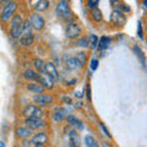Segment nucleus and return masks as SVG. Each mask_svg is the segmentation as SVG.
I'll return each mask as SVG.
<instances>
[{
  "mask_svg": "<svg viewBox=\"0 0 147 147\" xmlns=\"http://www.w3.org/2000/svg\"><path fill=\"white\" fill-rule=\"evenodd\" d=\"M38 71L36 70H30V69H27V70L24 72V77L27 80V81H37V79H38Z\"/></svg>",
  "mask_w": 147,
  "mask_h": 147,
  "instance_id": "aec40b11",
  "label": "nucleus"
},
{
  "mask_svg": "<svg viewBox=\"0 0 147 147\" xmlns=\"http://www.w3.org/2000/svg\"><path fill=\"white\" fill-rule=\"evenodd\" d=\"M66 121L70 124V125H72L74 127L79 129V130H82V129H84V124H82V121L80 120V119H77L76 117H74V115H67Z\"/></svg>",
  "mask_w": 147,
  "mask_h": 147,
  "instance_id": "dca6fc26",
  "label": "nucleus"
},
{
  "mask_svg": "<svg viewBox=\"0 0 147 147\" xmlns=\"http://www.w3.org/2000/svg\"><path fill=\"white\" fill-rule=\"evenodd\" d=\"M98 0H87V5H88V7L93 9V7H97L98 5Z\"/></svg>",
  "mask_w": 147,
  "mask_h": 147,
  "instance_id": "7c9ffc66",
  "label": "nucleus"
},
{
  "mask_svg": "<svg viewBox=\"0 0 147 147\" xmlns=\"http://www.w3.org/2000/svg\"><path fill=\"white\" fill-rule=\"evenodd\" d=\"M22 145H24V146H32V142L31 141H25Z\"/></svg>",
  "mask_w": 147,
  "mask_h": 147,
  "instance_id": "e433bc0d",
  "label": "nucleus"
},
{
  "mask_svg": "<svg viewBox=\"0 0 147 147\" xmlns=\"http://www.w3.org/2000/svg\"><path fill=\"white\" fill-rule=\"evenodd\" d=\"M91 88H90V86H87V98H88V100H91Z\"/></svg>",
  "mask_w": 147,
  "mask_h": 147,
  "instance_id": "f704fd0d",
  "label": "nucleus"
},
{
  "mask_svg": "<svg viewBox=\"0 0 147 147\" xmlns=\"http://www.w3.org/2000/svg\"><path fill=\"white\" fill-rule=\"evenodd\" d=\"M99 126H100V129H102V130H103L104 135H105V136H108V137H110V134H109V131L107 130V127L104 126V124H102V123H100V124H99Z\"/></svg>",
  "mask_w": 147,
  "mask_h": 147,
  "instance_id": "473e14b6",
  "label": "nucleus"
},
{
  "mask_svg": "<svg viewBox=\"0 0 147 147\" xmlns=\"http://www.w3.org/2000/svg\"><path fill=\"white\" fill-rule=\"evenodd\" d=\"M26 88H27V91H30L31 93H34V94L44 93V88L42 87V85H40V84H34L33 81H31L30 84H27Z\"/></svg>",
  "mask_w": 147,
  "mask_h": 147,
  "instance_id": "ddd939ff",
  "label": "nucleus"
},
{
  "mask_svg": "<svg viewBox=\"0 0 147 147\" xmlns=\"http://www.w3.org/2000/svg\"><path fill=\"white\" fill-rule=\"evenodd\" d=\"M134 52L136 53V55H137V57L140 58L141 63H142V64H144V65H145V55H144V53H142V50H141L139 47H136V45H135V47H134Z\"/></svg>",
  "mask_w": 147,
  "mask_h": 147,
  "instance_id": "c85d7f7f",
  "label": "nucleus"
},
{
  "mask_svg": "<svg viewBox=\"0 0 147 147\" xmlns=\"http://www.w3.org/2000/svg\"><path fill=\"white\" fill-rule=\"evenodd\" d=\"M31 27L36 31H42L44 28V25H45V21L42 15H39L38 12H33L28 18Z\"/></svg>",
  "mask_w": 147,
  "mask_h": 147,
  "instance_id": "39448f33",
  "label": "nucleus"
},
{
  "mask_svg": "<svg viewBox=\"0 0 147 147\" xmlns=\"http://www.w3.org/2000/svg\"><path fill=\"white\" fill-rule=\"evenodd\" d=\"M76 45H79V47H82V48H88L90 47V40L87 37H81L76 40Z\"/></svg>",
  "mask_w": 147,
  "mask_h": 147,
  "instance_id": "5701e85b",
  "label": "nucleus"
},
{
  "mask_svg": "<svg viewBox=\"0 0 147 147\" xmlns=\"http://www.w3.org/2000/svg\"><path fill=\"white\" fill-rule=\"evenodd\" d=\"M65 64H66V67L70 69V70H75V69L79 66V64H77V60L75 57H66L65 58Z\"/></svg>",
  "mask_w": 147,
  "mask_h": 147,
  "instance_id": "412c9836",
  "label": "nucleus"
},
{
  "mask_svg": "<svg viewBox=\"0 0 147 147\" xmlns=\"http://www.w3.org/2000/svg\"><path fill=\"white\" fill-rule=\"evenodd\" d=\"M43 71L45 74H48V75L52 77L54 81H57L59 79V74H58V70H57V66L54 65L53 63H44V66H43Z\"/></svg>",
  "mask_w": 147,
  "mask_h": 147,
  "instance_id": "f8f14e48",
  "label": "nucleus"
},
{
  "mask_svg": "<svg viewBox=\"0 0 147 147\" xmlns=\"http://www.w3.org/2000/svg\"><path fill=\"white\" fill-rule=\"evenodd\" d=\"M24 115L26 118H42L43 117V112L40 107H38L37 104H28L26 105L24 109Z\"/></svg>",
  "mask_w": 147,
  "mask_h": 147,
  "instance_id": "423d86ee",
  "label": "nucleus"
},
{
  "mask_svg": "<svg viewBox=\"0 0 147 147\" xmlns=\"http://www.w3.org/2000/svg\"><path fill=\"white\" fill-rule=\"evenodd\" d=\"M110 22L112 25L117 26V27H123L126 24V16L125 13L121 12L120 10H114L110 15Z\"/></svg>",
  "mask_w": 147,
  "mask_h": 147,
  "instance_id": "0eeeda50",
  "label": "nucleus"
},
{
  "mask_svg": "<svg viewBox=\"0 0 147 147\" xmlns=\"http://www.w3.org/2000/svg\"><path fill=\"white\" fill-rule=\"evenodd\" d=\"M64 115H65V110L64 109H58L57 112H55V115H54L55 121H61L64 119Z\"/></svg>",
  "mask_w": 147,
  "mask_h": 147,
  "instance_id": "cd10ccee",
  "label": "nucleus"
},
{
  "mask_svg": "<svg viewBox=\"0 0 147 147\" xmlns=\"http://www.w3.org/2000/svg\"><path fill=\"white\" fill-rule=\"evenodd\" d=\"M1 3H4V4H7V3H10V1H12V0H0Z\"/></svg>",
  "mask_w": 147,
  "mask_h": 147,
  "instance_id": "58836bf2",
  "label": "nucleus"
},
{
  "mask_svg": "<svg viewBox=\"0 0 147 147\" xmlns=\"http://www.w3.org/2000/svg\"><path fill=\"white\" fill-rule=\"evenodd\" d=\"M33 65H34V69H36V71L40 72V71L43 70V66H44V61L42 60V59H39V58H36L34 60H33Z\"/></svg>",
  "mask_w": 147,
  "mask_h": 147,
  "instance_id": "a878e982",
  "label": "nucleus"
},
{
  "mask_svg": "<svg viewBox=\"0 0 147 147\" xmlns=\"http://www.w3.org/2000/svg\"><path fill=\"white\" fill-rule=\"evenodd\" d=\"M144 5H145V7H147V0H144Z\"/></svg>",
  "mask_w": 147,
  "mask_h": 147,
  "instance_id": "ea45409f",
  "label": "nucleus"
},
{
  "mask_svg": "<svg viewBox=\"0 0 147 147\" xmlns=\"http://www.w3.org/2000/svg\"><path fill=\"white\" fill-rule=\"evenodd\" d=\"M88 40H90V47H91V48L96 49V48L98 47V37H97V36L91 34L90 38H88Z\"/></svg>",
  "mask_w": 147,
  "mask_h": 147,
  "instance_id": "bb28decb",
  "label": "nucleus"
},
{
  "mask_svg": "<svg viewBox=\"0 0 147 147\" xmlns=\"http://www.w3.org/2000/svg\"><path fill=\"white\" fill-rule=\"evenodd\" d=\"M90 17H91V20L93 21V22L98 24V22H100V21L103 20V13H102V11H100L98 7H93V9L91 10Z\"/></svg>",
  "mask_w": 147,
  "mask_h": 147,
  "instance_id": "2eb2a0df",
  "label": "nucleus"
},
{
  "mask_svg": "<svg viewBox=\"0 0 147 147\" xmlns=\"http://www.w3.org/2000/svg\"><path fill=\"white\" fill-rule=\"evenodd\" d=\"M48 7H49V0H38V1L34 4V10L37 12L45 11Z\"/></svg>",
  "mask_w": 147,
  "mask_h": 147,
  "instance_id": "6ab92c4d",
  "label": "nucleus"
},
{
  "mask_svg": "<svg viewBox=\"0 0 147 147\" xmlns=\"http://www.w3.org/2000/svg\"><path fill=\"white\" fill-rule=\"evenodd\" d=\"M146 28H147V26H146Z\"/></svg>",
  "mask_w": 147,
  "mask_h": 147,
  "instance_id": "a19ab883",
  "label": "nucleus"
},
{
  "mask_svg": "<svg viewBox=\"0 0 147 147\" xmlns=\"http://www.w3.org/2000/svg\"><path fill=\"white\" fill-rule=\"evenodd\" d=\"M69 141L71 146H79L80 145V135L76 130H71L69 132Z\"/></svg>",
  "mask_w": 147,
  "mask_h": 147,
  "instance_id": "a211bd4d",
  "label": "nucleus"
},
{
  "mask_svg": "<svg viewBox=\"0 0 147 147\" xmlns=\"http://www.w3.org/2000/svg\"><path fill=\"white\" fill-rule=\"evenodd\" d=\"M64 102H66L67 104H70V103H71V99L67 98V97H65V98H64Z\"/></svg>",
  "mask_w": 147,
  "mask_h": 147,
  "instance_id": "4c0bfd02",
  "label": "nucleus"
},
{
  "mask_svg": "<svg viewBox=\"0 0 147 147\" xmlns=\"http://www.w3.org/2000/svg\"><path fill=\"white\" fill-rule=\"evenodd\" d=\"M75 58H76V60H77V64H80L81 66H85V64H86V59H87L86 53H84V52L77 53Z\"/></svg>",
  "mask_w": 147,
  "mask_h": 147,
  "instance_id": "b1692460",
  "label": "nucleus"
},
{
  "mask_svg": "<svg viewBox=\"0 0 147 147\" xmlns=\"http://www.w3.org/2000/svg\"><path fill=\"white\" fill-rule=\"evenodd\" d=\"M53 96L52 94H45V93H40V94H36L33 97V102L38 105V107H48L53 103Z\"/></svg>",
  "mask_w": 147,
  "mask_h": 147,
  "instance_id": "6e6552de",
  "label": "nucleus"
},
{
  "mask_svg": "<svg viewBox=\"0 0 147 147\" xmlns=\"http://www.w3.org/2000/svg\"><path fill=\"white\" fill-rule=\"evenodd\" d=\"M17 7H18V4L16 1H10V3H7L5 4V7H4V10L1 12V20L3 21H10L11 20V17L15 15V12L17 10Z\"/></svg>",
  "mask_w": 147,
  "mask_h": 147,
  "instance_id": "f03ea898",
  "label": "nucleus"
},
{
  "mask_svg": "<svg viewBox=\"0 0 147 147\" xmlns=\"http://www.w3.org/2000/svg\"><path fill=\"white\" fill-rule=\"evenodd\" d=\"M109 43H110V39L108 38V37H102V38L98 40V47L97 48L100 49V50H103L105 48H108Z\"/></svg>",
  "mask_w": 147,
  "mask_h": 147,
  "instance_id": "4be33fe9",
  "label": "nucleus"
},
{
  "mask_svg": "<svg viewBox=\"0 0 147 147\" xmlns=\"http://www.w3.org/2000/svg\"><path fill=\"white\" fill-rule=\"evenodd\" d=\"M139 37L140 38L144 37V34H142V30H141V24H139Z\"/></svg>",
  "mask_w": 147,
  "mask_h": 147,
  "instance_id": "c9c22d12",
  "label": "nucleus"
},
{
  "mask_svg": "<svg viewBox=\"0 0 147 147\" xmlns=\"http://www.w3.org/2000/svg\"><path fill=\"white\" fill-rule=\"evenodd\" d=\"M20 43L24 45V47H30L34 43V36L30 33V34H25L20 37Z\"/></svg>",
  "mask_w": 147,
  "mask_h": 147,
  "instance_id": "f3484780",
  "label": "nucleus"
},
{
  "mask_svg": "<svg viewBox=\"0 0 147 147\" xmlns=\"http://www.w3.org/2000/svg\"><path fill=\"white\" fill-rule=\"evenodd\" d=\"M81 32L82 30L79 24H76V22H69L65 28V36L69 39H76L80 37Z\"/></svg>",
  "mask_w": 147,
  "mask_h": 147,
  "instance_id": "7ed1b4c3",
  "label": "nucleus"
},
{
  "mask_svg": "<svg viewBox=\"0 0 147 147\" xmlns=\"http://www.w3.org/2000/svg\"><path fill=\"white\" fill-rule=\"evenodd\" d=\"M37 82L42 85V87H43L44 90H52L53 87H54V80L48 75V74H45L44 71L38 75Z\"/></svg>",
  "mask_w": 147,
  "mask_h": 147,
  "instance_id": "1a4fd4ad",
  "label": "nucleus"
},
{
  "mask_svg": "<svg viewBox=\"0 0 147 147\" xmlns=\"http://www.w3.org/2000/svg\"><path fill=\"white\" fill-rule=\"evenodd\" d=\"M110 3H112V5L114 6V7H118L119 5H120V0H110Z\"/></svg>",
  "mask_w": 147,
  "mask_h": 147,
  "instance_id": "72a5a7b5",
  "label": "nucleus"
},
{
  "mask_svg": "<svg viewBox=\"0 0 147 147\" xmlns=\"http://www.w3.org/2000/svg\"><path fill=\"white\" fill-rule=\"evenodd\" d=\"M85 145L88 146V147H97V146H98V142L96 141L94 137H92V136H86V137H85Z\"/></svg>",
  "mask_w": 147,
  "mask_h": 147,
  "instance_id": "393cba45",
  "label": "nucleus"
},
{
  "mask_svg": "<svg viewBox=\"0 0 147 147\" xmlns=\"http://www.w3.org/2000/svg\"><path fill=\"white\" fill-rule=\"evenodd\" d=\"M22 20L21 15H13L10 20V36L13 39H20V37L22 34Z\"/></svg>",
  "mask_w": 147,
  "mask_h": 147,
  "instance_id": "f257e3e1",
  "label": "nucleus"
},
{
  "mask_svg": "<svg viewBox=\"0 0 147 147\" xmlns=\"http://www.w3.org/2000/svg\"><path fill=\"white\" fill-rule=\"evenodd\" d=\"M31 134H32V129H30L27 125L16 129V136L20 137V139H26V137L31 136Z\"/></svg>",
  "mask_w": 147,
  "mask_h": 147,
  "instance_id": "4468645a",
  "label": "nucleus"
},
{
  "mask_svg": "<svg viewBox=\"0 0 147 147\" xmlns=\"http://www.w3.org/2000/svg\"><path fill=\"white\" fill-rule=\"evenodd\" d=\"M25 124L32 130H38L44 126V121L42 120V118H26Z\"/></svg>",
  "mask_w": 147,
  "mask_h": 147,
  "instance_id": "9b49d317",
  "label": "nucleus"
},
{
  "mask_svg": "<svg viewBox=\"0 0 147 147\" xmlns=\"http://www.w3.org/2000/svg\"><path fill=\"white\" fill-rule=\"evenodd\" d=\"M31 142H32V146L43 147V146H45L48 144V135L43 131L37 132V134L33 135V137L31 139Z\"/></svg>",
  "mask_w": 147,
  "mask_h": 147,
  "instance_id": "9d476101",
  "label": "nucleus"
},
{
  "mask_svg": "<svg viewBox=\"0 0 147 147\" xmlns=\"http://www.w3.org/2000/svg\"><path fill=\"white\" fill-rule=\"evenodd\" d=\"M118 10H120L121 12H124V13H125V12H130V10H131V9L130 7H129L127 5H126V4H120V5H119L118 6Z\"/></svg>",
  "mask_w": 147,
  "mask_h": 147,
  "instance_id": "c756f323",
  "label": "nucleus"
},
{
  "mask_svg": "<svg viewBox=\"0 0 147 147\" xmlns=\"http://www.w3.org/2000/svg\"><path fill=\"white\" fill-rule=\"evenodd\" d=\"M55 11H57L58 17L63 18V20H66V21L70 20V17H71V11H70V7H69V5H67L66 1H64V0L59 1L58 5H57V10H55Z\"/></svg>",
  "mask_w": 147,
  "mask_h": 147,
  "instance_id": "20e7f679",
  "label": "nucleus"
},
{
  "mask_svg": "<svg viewBox=\"0 0 147 147\" xmlns=\"http://www.w3.org/2000/svg\"><path fill=\"white\" fill-rule=\"evenodd\" d=\"M98 60H97V59H93V60H92L91 61V69H92V70H97V67H98Z\"/></svg>",
  "mask_w": 147,
  "mask_h": 147,
  "instance_id": "2f4dec72",
  "label": "nucleus"
}]
</instances>
